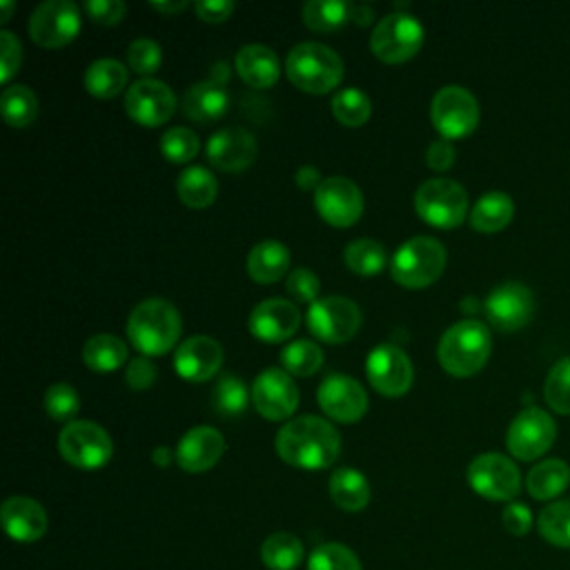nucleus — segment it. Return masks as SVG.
<instances>
[{"instance_id":"56","label":"nucleus","mask_w":570,"mask_h":570,"mask_svg":"<svg viewBox=\"0 0 570 570\" xmlns=\"http://www.w3.org/2000/svg\"><path fill=\"white\" fill-rule=\"evenodd\" d=\"M151 7L156 9V11H160V13H167V16H171V13H178V11H183V9H187L189 7V2L187 0H154L151 2Z\"/></svg>"},{"instance_id":"22","label":"nucleus","mask_w":570,"mask_h":570,"mask_svg":"<svg viewBox=\"0 0 570 570\" xmlns=\"http://www.w3.org/2000/svg\"><path fill=\"white\" fill-rule=\"evenodd\" d=\"M207 160L223 171H243L256 160L258 145L252 131L243 127H225L209 136Z\"/></svg>"},{"instance_id":"41","label":"nucleus","mask_w":570,"mask_h":570,"mask_svg":"<svg viewBox=\"0 0 570 570\" xmlns=\"http://www.w3.org/2000/svg\"><path fill=\"white\" fill-rule=\"evenodd\" d=\"M252 399V392H247V385L240 376L234 372H225L218 376L212 394V403L223 416H238L247 407V401Z\"/></svg>"},{"instance_id":"34","label":"nucleus","mask_w":570,"mask_h":570,"mask_svg":"<svg viewBox=\"0 0 570 570\" xmlns=\"http://www.w3.org/2000/svg\"><path fill=\"white\" fill-rule=\"evenodd\" d=\"M261 559L269 570H294L303 561V543L292 532H274L263 541Z\"/></svg>"},{"instance_id":"14","label":"nucleus","mask_w":570,"mask_h":570,"mask_svg":"<svg viewBox=\"0 0 570 570\" xmlns=\"http://www.w3.org/2000/svg\"><path fill=\"white\" fill-rule=\"evenodd\" d=\"M370 385L383 396H403L414 379L412 361L394 343H381L370 350L365 361Z\"/></svg>"},{"instance_id":"49","label":"nucleus","mask_w":570,"mask_h":570,"mask_svg":"<svg viewBox=\"0 0 570 570\" xmlns=\"http://www.w3.org/2000/svg\"><path fill=\"white\" fill-rule=\"evenodd\" d=\"M156 365L147 358V356H134V358H129V363H127V367H125V383L131 387V390H136V392H142V390H147V387H151L154 385V381H156Z\"/></svg>"},{"instance_id":"25","label":"nucleus","mask_w":570,"mask_h":570,"mask_svg":"<svg viewBox=\"0 0 570 570\" xmlns=\"http://www.w3.org/2000/svg\"><path fill=\"white\" fill-rule=\"evenodd\" d=\"M234 65H236L238 76L249 87H256V89L272 87L281 76V60H278L276 51L272 47L258 45V42L243 45L236 51Z\"/></svg>"},{"instance_id":"50","label":"nucleus","mask_w":570,"mask_h":570,"mask_svg":"<svg viewBox=\"0 0 570 570\" xmlns=\"http://www.w3.org/2000/svg\"><path fill=\"white\" fill-rule=\"evenodd\" d=\"M501 523L503 528L514 534V537H523L530 532L532 528V512L525 503H519V501H510L503 512H501Z\"/></svg>"},{"instance_id":"29","label":"nucleus","mask_w":570,"mask_h":570,"mask_svg":"<svg viewBox=\"0 0 570 570\" xmlns=\"http://www.w3.org/2000/svg\"><path fill=\"white\" fill-rule=\"evenodd\" d=\"M570 485V468L561 459H543L532 465L525 476V488L532 499L550 501L557 499Z\"/></svg>"},{"instance_id":"23","label":"nucleus","mask_w":570,"mask_h":570,"mask_svg":"<svg viewBox=\"0 0 570 570\" xmlns=\"http://www.w3.org/2000/svg\"><path fill=\"white\" fill-rule=\"evenodd\" d=\"M174 452H176V463L185 472H194V474L205 472L220 461L225 452V439L212 425H196L180 436Z\"/></svg>"},{"instance_id":"26","label":"nucleus","mask_w":570,"mask_h":570,"mask_svg":"<svg viewBox=\"0 0 570 570\" xmlns=\"http://www.w3.org/2000/svg\"><path fill=\"white\" fill-rule=\"evenodd\" d=\"M229 105V94L220 80H200L187 87L183 96V114L194 122L218 120Z\"/></svg>"},{"instance_id":"5","label":"nucleus","mask_w":570,"mask_h":570,"mask_svg":"<svg viewBox=\"0 0 570 570\" xmlns=\"http://www.w3.org/2000/svg\"><path fill=\"white\" fill-rule=\"evenodd\" d=\"M448 252L434 236H414L396 247L390 261L392 278L410 289L432 285L445 269Z\"/></svg>"},{"instance_id":"19","label":"nucleus","mask_w":570,"mask_h":570,"mask_svg":"<svg viewBox=\"0 0 570 570\" xmlns=\"http://www.w3.org/2000/svg\"><path fill=\"white\" fill-rule=\"evenodd\" d=\"M316 401L321 410L338 423H354L367 412V392L356 379L343 372H332L321 381Z\"/></svg>"},{"instance_id":"51","label":"nucleus","mask_w":570,"mask_h":570,"mask_svg":"<svg viewBox=\"0 0 570 570\" xmlns=\"http://www.w3.org/2000/svg\"><path fill=\"white\" fill-rule=\"evenodd\" d=\"M85 11L100 24H118L127 13V4L122 0H87Z\"/></svg>"},{"instance_id":"40","label":"nucleus","mask_w":570,"mask_h":570,"mask_svg":"<svg viewBox=\"0 0 570 570\" xmlns=\"http://www.w3.org/2000/svg\"><path fill=\"white\" fill-rule=\"evenodd\" d=\"M281 365L287 374L312 376L323 365V350L307 338L292 341L281 350Z\"/></svg>"},{"instance_id":"58","label":"nucleus","mask_w":570,"mask_h":570,"mask_svg":"<svg viewBox=\"0 0 570 570\" xmlns=\"http://www.w3.org/2000/svg\"><path fill=\"white\" fill-rule=\"evenodd\" d=\"M11 11H13V2L11 0H0V22H9L11 18Z\"/></svg>"},{"instance_id":"48","label":"nucleus","mask_w":570,"mask_h":570,"mask_svg":"<svg viewBox=\"0 0 570 570\" xmlns=\"http://www.w3.org/2000/svg\"><path fill=\"white\" fill-rule=\"evenodd\" d=\"M20 62H22L20 40L11 31L2 29L0 31V80L9 82V78L18 71Z\"/></svg>"},{"instance_id":"32","label":"nucleus","mask_w":570,"mask_h":570,"mask_svg":"<svg viewBox=\"0 0 570 570\" xmlns=\"http://www.w3.org/2000/svg\"><path fill=\"white\" fill-rule=\"evenodd\" d=\"M85 89L96 98H114L127 85V69L116 58H98L85 69Z\"/></svg>"},{"instance_id":"7","label":"nucleus","mask_w":570,"mask_h":570,"mask_svg":"<svg viewBox=\"0 0 570 570\" xmlns=\"http://www.w3.org/2000/svg\"><path fill=\"white\" fill-rule=\"evenodd\" d=\"M414 207L434 227H456L468 216V191L452 178H428L414 194Z\"/></svg>"},{"instance_id":"13","label":"nucleus","mask_w":570,"mask_h":570,"mask_svg":"<svg viewBox=\"0 0 570 570\" xmlns=\"http://www.w3.org/2000/svg\"><path fill=\"white\" fill-rule=\"evenodd\" d=\"M80 31V9L71 0H45L29 16V36L40 47H65Z\"/></svg>"},{"instance_id":"21","label":"nucleus","mask_w":570,"mask_h":570,"mask_svg":"<svg viewBox=\"0 0 570 570\" xmlns=\"http://www.w3.org/2000/svg\"><path fill=\"white\" fill-rule=\"evenodd\" d=\"M301 325V309L287 298H265L249 312L247 327L263 343H281Z\"/></svg>"},{"instance_id":"33","label":"nucleus","mask_w":570,"mask_h":570,"mask_svg":"<svg viewBox=\"0 0 570 570\" xmlns=\"http://www.w3.org/2000/svg\"><path fill=\"white\" fill-rule=\"evenodd\" d=\"M176 194L187 207H209L216 200L218 183L207 167L191 165L176 180Z\"/></svg>"},{"instance_id":"3","label":"nucleus","mask_w":570,"mask_h":570,"mask_svg":"<svg viewBox=\"0 0 570 570\" xmlns=\"http://www.w3.org/2000/svg\"><path fill=\"white\" fill-rule=\"evenodd\" d=\"M492 350V336L485 323L476 318H463L450 325L436 347L441 367L452 376L476 374Z\"/></svg>"},{"instance_id":"4","label":"nucleus","mask_w":570,"mask_h":570,"mask_svg":"<svg viewBox=\"0 0 570 570\" xmlns=\"http://www.w3.org/2000/svg\"><path fill=\"white\" fill-rule=\"evenodd\" d=\"M285 73L307 94H327L343 78V60L330 45L307 40L289 49L285 58Z\"/></svg>"},{"instance_id":"46","label":"nucleus","mask_w":570,"mask_h":570,"mask_svg":"<svg viewBox=\"0 0 570 570\" xmlns=\"http://www.w3.org/2000/svg\"><path fill=\"white\" fill-rule=\"evenodd\" d=\"M127 62L129 67L140 73L142 78L151 71H156L163 62V47L154 38H136L127 47Z\"/></svg>"},{"instance_id":"11","label":"nucleus","mask_w":570,"mask_h":570,"mask_svg":"<svg viewBox=\"0 0 570 570\" xmlns=\"http://www.w3.org/2000/svg\"><path fill=\"white\" fill-rule=\"evenodd\" d=\"M468 483L483 499L510 501L521 490V472L505 454L483 452L470 461Z\"/></svg>"},{"instance_id":"15","label":"nucleus","mask_w":570,"mask_h":570,"mask_svg":"<svg viewBox=\"0 0 570 570\" xmlns=\"http://www.w3.org/2000/svg\"><path fill=\"white\" fill-rule=\"evenodd\" d=\"M314 207L334 227H350L363 214V191L347 176H327L314 191Z\"/></svg>"},{"instance_id":"42","label":"nucleus","mask_w":570,"mask_h":570,"mask_svg":"<svg viewBox=\"0 0 570 570\" xmlns=\"http://www.w3.org/2000/svg\"><path fill=\"white\" fill-rule=\"evenodd\" d=\"M543 396L548 405L559 414H570V356L559 358L543 383Z\"/></svg>"},{"instance_id":"39","label":"nucleus","mask_w":570,"mask_h":570,"mask_svg":"<svg viewBox=\"0 0 570 570\" xmlns=\"http://www.w3.org/2000/svg\"><path fill=\"white\" fill-rule=\"evenodd\" d=\"M537 530L548 543L570 548V499L548 503L537 517Z\"/></svg>"},{"instance_id":"8","label":"nucleus","mask_w":570,"mask_h":570,"mask_svg":"<svg viewBox=\"0 0 570 570\" xmlns=\"http://www.w3.org/2000/svg\"><path fill=\"white\" fill-rule=\"evenodd\" d=\"M58 450L67 463L80 470L102 468L114 452L111 436L94 421L78 419L69 421L58 436Z\"/></svg>"},{"instance_id":"35","label":"nucleus","mask_w":570,"mask_h":570,"mask_svg":"<svg viewBox=\"0 0 570 570\" xmlns=\"http://www.w3.org/2000/svg\"><path fill=\"white\" fill-rule=\"evenodd\" d=\"M0 109L11 127H27L38 116V98L27 85H7L0 96Z\"/></svg>"},{"instance_id":"18","label":"nucleus","mask_w":570,"mask_h":570,"mask_svg":"<svg viewBox=\"0 0 570 570\" xmlns=\"http://www.w3.org/2000/svg\"><path fill=\"white\" fill-rule=\"evenodd\" d=\"M125 111L145 127L167 122L176 111V94L158 78H140L125 94Z\"/></svg>"},{"instance_id":"38","label":"nucleus","mask_w":570,"mask_h":570,"mask_svg":"<svg viewBox=\"0 0 570 570\" xmlns=\"http://www.w3.org/2000/svg\"><path fill=\"white\" fill-rule=\"evenodd\" d=\"M332 114L345 127H361L372 116V100L363 89L345 87L332 96Z\"/></svg>"},{"instance_id":"44","label":"nucleus","mask_w":570,"mask_h":570,"mask_svg":"<svg viewBox=\"0 0 570 570\" xmlns=\"http://www.w3.org/2000/svg\"><path fill=\"white\" fill-rule=\"evenodd\" d=\"M200 140L189 127H169L160 136V151L171 163H187L198 154Z\"/></svg>"},{"instance_id":"16","label":"nucleus","mask_w":570,"mask_h":570,"mask_svg":"<svg viewBox=\"0 0 570 570\" xmlns=\"http://www.w3.org/2000/svg\"><path fill=\"white\" fill-rule=\"evenodd\" d=\"M483 309L497 330L514 332L530 323L534 314V294L519 281H505L488 294Z\"/></svg>"},{"instance_id":"27","label":"nucleus","mask_w":570,"mask_h":570,"mask_svg":"<svg viewBox=\"0 0 570 570\" xmlns=\"http://www.w3.org/2000/svg\"><path fill=\"white\" fill-rule=\"evenodd\" d=\"M245 267L252 281L276 283L289 269V249L278 240H261L249 249Z\"/></svg>"},{"instance_id":"43","label":"nucleus","mask_w":570,"mask_h":570,"mask_svg":"<svg viewBox=\"0 0 570 570\" xmlns=\"http://www.w3.org/2000/svg\"><path fill=\"white\" fill-rule=\"evenodd\" d=\"M307 570H361V561L347 546L330 541L314 548L307 561Z\"/></svg>"},{"instance_id":"20","label":"nucleus","mask_w":570,"mask_h":570,"mask_svg":"<svg viewBox=\"0 0 570 570\" xmlns=\"http://www.w3.org/2000/svg\"><path fill=\"white\" fill-rule=\"evenodd\" d=\"M220 365H223V345L207 334H194L180 341L174 352V370L185 381H194V383L209 381L214 374H218Z\"/></svg>"},{"instance_id":"37","label":"nucleus","mask_w":570,"mask_h":570,"mask_svg":"<svg viewBox=\"0 0 570 570\" xmlns=\"http://www.w3.org/2000/svg\"><path fill=\"white\" fill-rule=\"evenodd\" d=\"M345 265L361 276H374L387 265L385 247L374 238H356L343 252Z\"/></svg>"},{"instance_id":"30","label":"nucleus","mask_w":570,"mask_h":570,"mask_svg":"<svg viewBox=\"0 0 570 570\" xmlns=\"http://www.w3.org/2000/svg\"><path fill=\"white\" fill-rule=\"evenodd\" d=\"M514 214V203L505 191H485L470 212V225L481 234L503 229Z\"/></svg>"},{"instance_id":"12","label":"nucleus","mask_w":570,"mask_h":570,"mask_svg":"<svg viewBox=\"0 0 570 570\" xmlns=\"http://www.w3.org/2000/svg\"><path fill=\"white\" fill-rule=\"evenodd\" d=\"M557 436L554 419L541 407L521 410L508 425L505 445L512 456L521 461H534L550 450Z\"/></svg>"},{"instance_id":"36","label":"nucleus","mask_w":570,"mask_h":570,"mask_svg":"<svg viewBox=\"0 0 570 570\" xmlns=\"http://www.w3.org/2000/svg\"><path fill=\"white\" fill-rule=\"evenodd\" d=\"M352 4L345 0H307L301 9L303 22L314 31H334L350 20Z\"/></svg>"},{"instance_id":"52","label":"nucleus","mask_w":570,"mask_h":570,"mask_svg":"<svg viewBox=\"0 0 570 570\" xmlns=\"http://www.w3.org/2000/svg\"><path fill=\"white\" fill-rule=\"evenodd\" d=\"M454 158H456V151L448 138H436L425 149V163H428V167H432L436 171L450 169L454 165Z\"/></svg>"},{"instance_id":"2","label":"nucleus","mask_w":570,"mask_h":570,"mask_svg":"<svg viewBox=\"0 0 570 570\" xmlns=\"http://www.w3.org/2000/svg\"><path fill=\"white\" fill-rule=\"evenodd\" d=\"M183 332L178 309L160 296L140 301L127 318V338L142 356L169 352Z\"/></svg>"},{"instance_id":"6","label":"nucleus","mask_w":570,"mask_h":570,"mask_svg":"<svg viewBox=\"0 0 570 570\" xmlns=\"http://www.w3.org/2000/svg\"><path fill=\"white\" fill-rule=\"evenodd\" d=\"M423 38L425 31L416 16L407 11H392L374 24L370 49L383 62H403L421 49Z\"/></svg>"},{"instance_id":"57","label":"nucleus","mask_w":570,"mask_h":570,"mask_svg":"<svg viewBox=\"0 0 570 570\" xmlns=\"http://www.w3.org/2000/svg\"><path fill=\"white\" fill-rule=\"evenodd\" d=\"M176 456V452H171L167 445H158L154 452H151V459H154V463L156 465H160V468H167L169 463H171V459Z\"/></svg>"},{"instance_id":"1","label":"nucleus","mask_w":570,"mask_h":570,"mask_svg":"<svg viewBox=\"0 0 570 570\" xmlns=\"http://www.w3.org/2000/svg\"><path fill=\"white\" fill-rule=\"evenodd\" d=\"M278 456L301 470L330 468L341 452L338 430L314 414H303L287 421L276 434Z\"/></svg>"},{"instance_id":"54","label":"nucleus","mask_w":570,"mask_h":570,"mask_svg":"<svg viewBox=\"0 0 570 570\" xmlns=\"http://www.w3.org/2000/svg\"><path fill=\"white\" fill-rule=\"evenodd\" d=\"M321 174H318V169L316 167H312V165H303V167H298L296 169V185L301 187V189H314L316 191V187L321 185Z\"/></svg>"},{"instance_id":"17","label":"nucleus","mask_w":570,"mask_h":570,"mask_svg":"<svg viewBox=\"0 0 570 570\" xmlns=\"http://www.w3.org/2000/svg\"><path fill=\"white\" fill-rule=\"evenodd\" d=\"M252 405L261 416L269 421H283L292 416L298 407V387L292 374L281 367L263 370L252 383Z\"/></svg>"},{"instance_id":"10","label":"nucleus","mask_w":570,"mask_h":570,"mask_svg":"<svg viewBox=\"0 0 570 570\" xmlns=\"http://www.w3.org/2000/svg\"><path fill=\"white\" fill-rule=\"evenodd\" d=\"M305 323L323 343H345L361 327V309L347 296H323L307 307Z\"/></svg>"},{"instance_id":"24","label":"nucleus","mask_w":570,"mask_h":570,"mask_svg":"<svg viewBox=\"0 0 570 570\" xmlns=\"http://www.w3.org/2000/svg\"><path fill=\"white\" fill-rule=\"evenodd\" d=\"M4 532L20 543H33L47 532V512L31 497H9L0 508Z\"/></svg>"},{"instance_id":"55","label":"nucleus","mask_w":570,"mask_h":570,"mask_svg":"<svg viewBox=\"0 0 570 570\" xmlns=\"http://www.w3.org/2000/svg\"><path fill=\"white\" fill-rule=\"evenodd\" d=\"M350 20H354V22H358V24H370L372 20H374V9L370 7V4H363V2H358V4H352V13H350Z\"/></svg>"},{"instance_id":"45","label":"nucleus","mask_w":570,"mask_h":570,"mask_svg":"<svg viewBox=\"0 0 570 570\" xmlns=\"http://www.w3.org/2000/svg\"><path fill=\"white\" fill-rule=\"evenodd\" d=\"M45 410L56 421H71L80 410L78 392L69 383H51L45 392Z\"/></svg>"},{"instance_id":"31","label":"nucleus","mask_w":570,"mask_h":570,"mask_svg":"<svg viewBox=\"0 0 570 570\" xmlns=\"http://www.w3.org/2000/svg\"><path fill=\"white\" fill-rule=\"evenodd\" d=\"M82 361L94 372H114L129 363L127 343L116 334H94L82 345Z\"/></svg>"},{"instance_id":"28","label":"nucleus","mask_w":570,"mask_h":570,"mask_svg":"<svg viewBox=\"0 0 570 570\" xmlns=\"http://www.w3.org/2000/svg\"><path fill=\"white\" fill-rule=\"evenodd\" d=\"M330 497L345 512H358L370 503L372 490L363 472L354 468H338L330 476Z\"/></svg>"},{"instance_id":"9","label":"nucleus","mask_w":570,"mask_h":570,"mask_svg":"<svg viewBox=\"0 0 570 570\" xmlns=\"http://www.w3.org/2000/svg\"><path fill=\"white\" fill-rule=\"evenodd\" d=\"M479 102L461 85L441 87L430 105V118L441 138H461L479 125Z\"/></svg>"},{"instance_id":"53","label":"nucleus","mask_w":570,"mask_h":570,"mask_svg":"<svg viewBox=\"0 0 570 570\" xmlns=\"http://www.w3.org/2000/svg\"><path fill=\"white\" fill-rule=\"evenodd\" d=\"M194 9H196L198 18L205 20V22H223L232 16L234 2H229V0H203V2H196Z\"/></svg>"},{"instance_id":"47","label":"nucleus","mask_w":570,"mask_h":570,"mask_svg":"<svg viewBox=\"0 0 570 570\" xmlns=\"http://www.w3.org/2000/svg\"><path fill=\"white\" fill-rule=\"evenodd\" d=\"M285 287L289 292V296L298 303H314L318 301V292H321V281L318 276L309 269V267H296L287 274L285 278Z\"/></svg>"}]
</instances>
